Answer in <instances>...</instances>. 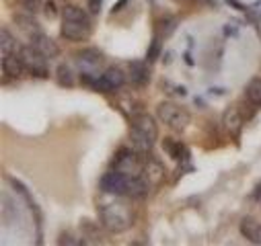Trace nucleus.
Segmentation results:
<instances>
[{"label":"nucleus","mask_w":261,"mask_h":246,"mask_svg":"<svg viewBox=\"0 0 261 246\" xmlns=\"http://www.w3.org/2000/svg\"><path fill=\"white\" fill-rule=\"evenodd\" d=\"M159 138V126L152 115L136 113L129 121V146L138 154H148Z\"/></svg>","instance_id":"1"},{"label":"nucleus","mask_w":261,"mask_h":246,"mask_svg":"<svg viewBox=\"0 0 261 246\" xmlns=\"http://www.w3.org/2000/svg\"><path fill=\"white\" fill-rule=\"evenodd\" d=\"M93 25H91V17L85 9L74 7V5H66L62 9V27L60 33L64 39L68 41H87L91 37Z\"/></svg>","instance_id":"2"},{"label":"nucleus","mask_w":261,"mask_h":246,"mask_svg":"<svg viewBox=\"0 0 261 246\" xmlns=\"http://www.w3.org/2000/svg\"><path fill=\"white\" fill-rule=\"evenodd\" d=\"M99 220L105 230L119 234L129 230V226L134 222V211L121 199V195H113L111 201L99 205Z\"/></svg>","instance_id":"3"},{"label":"nucleus","mask_w":261,"mask_h":246,"mask_svg":"<svg viewBox=\"0 0 261 246\" xmlns=\"http://www.w3.org/2000/svg\"><path fill=\"white\" fill-rule=\"evenodd\" d=\"M156 117L165 123L169 130H173V132H183V130L189 126V119H191L189 111H187L183 105L173 103V101H163V103H159V107H156Z\"/></svg>","instance_id":"4"},{"label":"nucleus","mask_w":261,"mask_h":246,"mask_svg":"<svg viewBox=\"0 0 261 246\" xmlns=\"http://www.w3.org/2000/svg\"><path fill=\"white\" fill-rule=\"evenodd\" d=\"M103 51L97 47H87L83 51L76 53V70L79 76H101V64H103Z\"/></svg>","instance_id":"5"},{"label":"nucleus","mask_w":261,"mask_h":246,"mask_svg":"<svg viewBox=\"0 0 261 246\" xmlns=\"http://www.w3.org/2000/svg\"><path fill=\"white\" fill-rule=\"evenodd\" d=\"M21 59L25 64V70L33 76V78H47L49 76V68H47V57L41 55L31 43L21 47Z\"/></svg>","instance_id":"6"},{"label":"nucleus","mask_w":261,"mask_h":246,"mask_svg":"<svg viewBox=\"0 0 261 246\" xmlns=\"http://www.w3.org/2000/svg\"><path fill=\"white\" fill-rule=\"evenodd\" d=\"M129 178H132V174H129V172L111 168L109 172H105V174L101 176L99 187H101V191H105L107 195H121V197H127Z\"/></svg>","instance_id":"7"},{"label":"nucleus","mask_w":261,"mask_h":246,"mask_svg":"<svg viewBox=\"0 0 261 246\" xmlns=\"http://www.w3.org/2000/svg\"><path fill=\"white\" fill-rule=\"evenodd\" d=\"M25 72V64L21 59V53H11V55H3V80H17L21 78V74Z\"/></svg>","instance_id":"8"},{"label":"nucleus","mask_w":261,"mask_h":246,"mask_svg":"<svg viewBox=\"0 0 261 246\" xmlns=\"http://www.w3.org/2000/svg\"><path fill=\"white\" fill-rule=\"evenodd\" d=\"M243 113H241V109L237 107V105H230V107H226V111H224V115H222V126H224V130L230 134V136H237L241 130H243Z\"/></svg>","instance_id":"9"},{"label":"nucleus","mask_w":261,"mask_h":246,"mask_svg":"<svg viewBox=\"0 0 261 246\" xmlns=\"http://www.w3.org/2000/svg\"><path fill=\"white\" fill-rule=\"evenodd\" d=\"M41 55H45L47 59H51V57H56L58 53H60V49H58V43L51 39V37H47L45 33H37V35H33L31 37V41H29Z\"/></svg>","instance_id":"10"},{"label":"nucleus","mask_w":261,"mask_h":246,"mask_svg":"<svg viewBox=\"0 0 261 246\" xmlns=\"http://www.w3.org/2000/svg\"><path fill=\"white\" fill-rule=\"evenodd\" d=\"M150 70L146 62H129V82L134 86H144L148 84Z\"/></svg>","instance_id":"11"},{"label":"nucleus","mask_w":261,"mask_h":246,"mask_svg":"<svg viewBox=\"0 0 261 246\" xmlns=\"http://www.w3.org/2000/svg\"><path fill=\"white\" fill-rule=\"evenodd\" d=\"M239 230H241V234H243L249 242L261 244V224H259L257 220H253V218H243Z\"/></svg>","instance_id":"12"},{"label":"nucleus","mask_w":261,"mask_h":246,"mask_svg":"<svg viewBox=\"0 0 261 246\" xmlns=\"http://www.w3.org/2000/svg\"><path fill=\"white\" fill-rule=\"evenodd\" d=\"M245 99L251 107L259 109L261 107V78H253L249 84H247V90H245Z\"/></svg>","instance_id":"13"},{"label":"nucleus","mask_w":261,"mask_h":246,"mask_svg":"<svg viewBox=\"0 0 261 246\" xmlns=\"http://www.w3.org/2000/svg\"><path fill=\"white\" fill-rule=\"evenodd\" d=\"M56 78L60 82V86H66V88H72L76 84V78H74V70L70 64H60L58 70H56Z\"/></svg>","instance_id":"14"},{"label":"nucleus","mask_w":261,"mask_h":246,"mask_svg":"<svg viewBox=\"0 0 261 246\" xmlns=\"http://www.w3.org/2000/svg\"><path fill=\"white\" fill-rule=\"evenodd\" d=\"M21 47L17 37L9 31V29H3V55H11V53H21Z\"/></svg>","instance_id":"15"},{"label":"nucleus","mask_w":261,"mask_h":246,"mask_svg":"<svg viewBox=\"0 0 261 246\" xmlns=\"http://www.w3.org/2000/svg\"><path fill=\"white\" fill-rule=\"evenodd\" d=\"M19 21V27L29 35V37H33V35H37L41 29H39V25L35 23V19H33V13H25L23 17H19L17 19Z\"/></svg>","instance_id":"16"},{"label":"nucleus","mask_w":261,"mask_h":246,"mask_svg":"<svg viewBox=\"0 0 261 246\" xmlns=\"http://www.w3.org/2000/svg\"><path fill=\"white\" fill-rule=\"evenodd\" d=\"M165 146H167V152H169L175 160L181 158V152H183V146H181V144H177V142H173V140H165Z\"/></svg>","instance_id":"17"},{"label":"nucleus","mask_w":261,"mask_h":246,"mask_svg":"<svg viewBox=\"0 0 261 246\" xmlns=\"http://www.w3.org/2000/svg\"><path fill=\"white\" fill-rule=\"evenodd\" d=\"M21 7L27 11V13H35L39 9V0H21Z\"/></svg>","instance_id":"18"},{"label":"nucleus","mask_w":261,"mask_h":246,"mask_svg":"<svg viewBox=\"0 0 261 246\" xmlns=\"http://www.w3.org/2000/svg\"><path fill=\"white\" fill-rule=\"evenodd\" d=\"M43 9H45V15H49V19H54V17L58 15V11H56V3H54V0H45Z\"/></svg>","instance_id":"19"},{"label":"nucleus","mask_w":261,"mask_h":246,"mask_svg":"<svg viewBox=\"0 0 261 246\" xmlns=\"http://www.w3.org/2000/svg\"><path fill=\"white\" fill-rule=\"evenodd\" d=\"M101 5H103V0H89L91 15H99V11H101Z\"/></svg>","instance_id":"20"}]
</instances>
